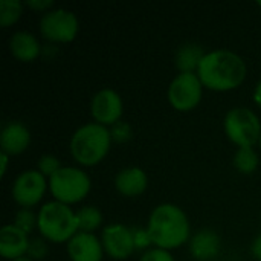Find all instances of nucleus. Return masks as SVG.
I'll use <instances>...</instances> for the list:
<instances>
[{"label":"nucleus","instance_id":"bb28decb","mask_svg":"<svg viewBox=\"0 0 261 261\" xmlns=\"http://www.w3.org/2000/svg\"><path fill=\"white\" fill-rule=\"evenodd\" d=\"M139 261H176L174 257L171 255L170 251L159 249V248H151L145 251Z\"/></svg>","mask_w":261,"mask_h":261},{"label":"nucleus","instance_id":"f257e3e1","mask_svg":"<svg viewBox=\"0 0 261 261\" xmlns=\"http://www.w3.org/2000/svg\"><path fill=\"white\" fill-rule=\"evenodd\" d=\"M246 73L245 60L229 49L206 52L197 70L203 87L213 92H229L240 87L246 80Z\"/></svg>","mask_w":261,"mask_h":261},{"label":"nucleus","instance_id":"7ed1b4c3","mask_svg":"<svg viewBox=\"0 0 261 261\" xmlns=\"http://www.w3.org/2000/svg\"><path fill=\"white\" fill-rule=\"evenodd\" d=\"M112 142L109 127L87 122L73 132L69 144L70 156L83 167H95L107 158Z\"/></svg>","mask_w":261,"mask_h":261},{"label":"nucleus","instance_id":"4be33fe9","mask_svg":"<svg viewBox=\"0 0 261 261\" xmlns=\"http://www.w3.org/2000/svg\"><path fill=\"white\" fill-rule=\"evenodd\" d=\"M14 225L21 229L23 232H26L28 236L37 228V216L32 213V210L28 208H20V211L15 214V220Z\"/></svg>","mask_w":261,"mask_h":261},{"label":"nucleus","instance_id":"6ab92c4d","mask_svg":"<svg viewBox=\"0 0 261 261\" xmlns=\"http://www.w3.org/2000/svg\"><path fill=\"white\" fill-rule=\"evenodd\" d=\"M104 222L102 213L96 206H83L76 211V226L78 232L95 234Z\"/></svg>","mask_w":261,"mask_h":261},{"label":"nucleus","instance_id":"9d476101","mask_svg":"<svg viewBox=\"0 0 261 261\" xmlns=\"http://www.w3.org/2000/svg\"><path fill=\"white\" fill-rule=\"evenodd\" d=\"M90 113L93 122L104 127H112L121 121L124 113V102L121 95L113 89H101L95 93L90 102Z\"/></svg>","mask_w":261,"mask_h":261},{"label":"nucleus","instance_id":"2eb2a0df","mask_svg":"<svg viewBox=\"0 0 261 261\" xmlns=\"http://www.w3.org/2000/svg\"><path fill=\"white\" fill-rule=\"evenodd\" d=\"M115 188L124 197H139L148 188L147 173L139 167H127L116 174Z\"/></svg>","mask_w":261,"mask_h":261},{"label":"nucleus","instance_id":"c85d7f7f","mask_svg":"<svg viewBox=\"0 0 261 261\" xmlns=\"http://www.w3.org/2000/svg\"><path fill=\"white\" fill-rule=\"evenodd\" d=\"M251 252H252L255 260L261 261V234L254 239V242L251 245Z\"/></svg>","mask_w":261,"mask_h":261},{"label":"nucleus","instance_id":"393cba45","mask_svg":"<svg viewBox=\"0 0 261 261\" xmlns=\"http://www.w3.org/2000/svg\"><path fill=\"white\" fill-rule=\"evenodd\" d=\"M110 135H112V141L115 142H125L132 138V127L127 122H116L115 125L110 127Z\"/></svg>","mask_w":261,"mask_h":261},{"label":"nucleus","instance_id":"f03ea898","mask_svg":"<svg viewBox=\"0 0 261 261\" xmlns=\"http://www.w3.org/2000/svg\"><path fill=\"white\" fill-rule=\"evenodd\" d=\"M147 231L154 248L173 251L191 240V225L184 210L174 203L158 205L150 217Z\"/></svg>","mask_w":261,"mask_h":261},{"label":"nucleus","instance_id":"412c9836","mask_svg":"<svg viewBox=\"0 0 261 261\" xmlns=\"http://www.w3.org/2000/svg\"><path fill=\"white\" fill-rule=\"evenodd\" d=\"M24 6L20 0H0V26L9 28L15 24L21 18Z\"/></svg>","mask_w":261,"mask_h":261},{"label":"nucleus","instance_id":"473e14b6","mask_svg":"<svg viewBox=\"0 0 261 261\" xmlns=\"http://www.w3.org/2000/svg\"><path fill=\"white\" fill-rule=\"evenodd\" d=\"M258 145H260V148H261V138H260V141H258Z\"/></svg>","mask_w":261,"mask_h":261},{"label":"nucleus","instance_id":"6e6552de","mask_svg":"<svg viewBox=\"0 0 261 261\" xmlns=\"http://www.w3.org/2000/svg\"><path fill=\"white\" fill-rule=\"evenodd\" d=\"M203 84L197 73L180 72L168 86L167 98L171 107L177 112L194 110L203 98Z\"/></svg>","mask_w":261,"mask_h":261},{"label":"nucleus","instance_id":"a211bd4d","mask_svg":"<svg viewBox=\"0 0 261 261\" xmlns=\"http://www.w3.org/2000/svg\"><path fill=\"white\" fill-rule=\"evenodd\" d=\"M206 52L202 46L196 43H187L179 47L176 54V66L180 72H191L197 73L202 60L205 58Z\"/></svg>","mask_w":261,"mask_h":261},{"label":"nucleus","instance_id":"dca6fc26","mask_svg":"<svg viewBox=\"0 0 261 261\" xmlns=\"http://www.w3.org/2000/svg\"><path fill=\"white\" fill-rule=\"evenodd\" d=\"M222 248L220 237L213 229H202L190 240V252L197 261L214 260Z\"/></svg>","mask_w":261,"mask_h":261},{"label":"nucleus","instance_id":"2f4dec72","mask_svg":"<svg viewBox=\"0 0 261 261\" xmlns=\"http://www.w3.org/2000/svg\"><path fill=\"white\" fill-rule=\"evenodd\" d=\"M14 261H34V260H31L29 257H21V258H18V260H14Z\"/></svg>","mask_w":261,"mask_h":261},{"label":"nucleus","instance_id":"b1692460","mask_svg":"<svg viewBox=\"0 0 261 261\" xmlns=\"http://www.w3.org/2000/svg\"><path fill=\"white\" fill-rule=\"evenodd\" d=\"M47 240H44L43 237H38V239H31V243H29V249H28V255L31 260L40 261L43 260L47 252H49V246H47Z\"/></svg>","mask_w":261,"mask_h":261},{"label":"nucleus","instance_id":"39448f33","mask_svg":"<svg viewBox=\"0 0 261 261\" xmlns=\"http://www.w3.org/2000/svg\"><path fill=\"white\" fill-rule=\"evenodd\" d=\"M92 188V180L89 174L76 167H61L49 179V191L54 200L64 205H75L83 202Z\"/></svg>","mask_w":261,"mask_h":261},{"label":"nucleus","instance_id":"4468645a","mask_svg":"<svg viewBox=\"0 0 261 261\" xmlns=\"http://www.w3.org/2000/svg\"><path fill=\"white\" fill-rule=\"evenodd\" d=\"M31 239L14 223L5 225L0 229V255L8 261L26 257Z\"/></svg>","mask_w":261,"mask_h":261},{"label":"nucleus","instance_id":"a878e982","mask_svg":"<svg viewBox=\"0 0 261 261\" xmlns=\"http://www.w3.org/2000/svg\"><path fill=\"white\" fill-rule=\"evenodd\" d=\"M133 229V239H135V248L136 249H151L150 246H153L150 234L147 231V228H132Z\"/></svg>","mask_w":261,"mask_h":261},{"label":"nucleus","instance_id":"cd10ccee","mask_svg":"<svg viewBox=\"0 0 261 261\" xmlns=\"http://www.w3.org/2000/svg\"><path fill=\"white\" fill-rule=\"evenodd\" d=\"M24 5H26L28 8H31L32 11H35V12H43V14H46V12H49V11L52 9L54 2H52V0H28Z\"/></svg>","mask_w":261,"mask_h":261},{"label":"nucleus","instance_id":"0eeeda50","mask_svg":"<svg viewBox=\"0 0 261 261\" xmlns=\"http://www.w3.org/2000/svg\"><path fill=\"white\" fill-rule=\"evenodd\" d=\"M80 31L78 17L64 8L50 9L43 14L40 20V34L44 40L50 43L66 44L72 43Z\"/></svg>","mask_w":261,"mask_h":261},{"label":"nucleus","instance_id":"c756f323","mask_svg":"<svg viewBox=\"0 0 261 261\" xmlns=\"http://www.w3.org/2000/svg\"><path fill=\"white\" fill-rule=\"evenodd\" d=\"M9 156L0 151V177H5L8 173V165H9Z\"/></svg>","mask_w":261,"mask_h":261},{"label":"nucleus","instance_id":"aec40b11","mask_svg":"<svg viewBox=\"0 0 261 261\" xmlns=\"http://www.w3.org/2000/svg\"><path fill=\"white\" fill-rule=\"evenodd\" d=\"M260 159L254 147L239 148L234 154V167L242 174H252L258 168Z\"/></svg>","mask_w":261,"mask_h":261},{"label":"nucleus","instance_id":"1a4fd4ad","mask_svg":"<svg viewBox=\"0 0 261 261\" xmlns=\"http://www.w3.org/2000/svg\"><path fill=\"white\" fill-rule=\"evenodd\" d=\"M47 188L49 180L38 170H26L15 177L11 194L18 206L31 210L41 202Z\"/></svg>","mask_w":261,"mask_h":261},{"label":"nucleus","instance_id":"72a5a7b5","mask_svg":"<svg viewBox=\"0 0 261 261\" xmlns=\"http://www.w3.org/2000/svg\"><path fill=\"white\" fill-rule=\"evenodd\" d=\"M258 5H260V6H261V2H258Z\"/></svg>","mask_w":261,"mask_h":261},{"label":"nucleus","instance_id":"20e7f679","mask_svg":"<svg viewBox=\"0 0 261 261\" xmlns=\"http://www.w3.org/2000/svg\"><path fill=\"white\" fill-rule=\"evenodd\" d=\"M37 229L49 243H69L78 234L76 211L57 200L44 203L37 213Z\"/></svg>","mask_w":261,"mask_h":261},{"label":"nucleus","instance_id":"7c9ffc66","mask_svg":"<svg viewBox=\"0 0 261 261\" xmlns=\"http://www.w3.org/2000/svg\"><path fill=\"white\" fill-rule=\"evenodd\" d=\"M254 102L261 109V81L254 89Z\"/></svg>","mask_w":261,"mask_h":261},{"label":"nucleus","instance_id":"9b49d317","mask_svg":"<svg viewBox=\"0 0 261 261\" xmlns=\"http://www.w3.org/2000/svg\"><path fill=\"white\" fill-rule=\"evenodd\" d=\"M101 242L104 252L115 260H127L136 251L133 229L121 223L106 226L101 234Z\"/></svg>","mask_w":261,"mask_h":261},{"label":"nucleus","instance_id":"f8f14e48","mask_svg":"<svg viewBox=\"0 0 261 261\" xmlns=\"http://www.w3.org/2000/svg\"><path fill=\"white\" fill-rule=\"evenodd\" d=\"M31 144V132L20 121H9L0 132V151L9 158L18 156L28 150Z\"/></svg>","mask_w":261,"mask_h":261},{"label":"nucleus","instance_id":"f3484780","mask_svg":"<svg viewBox=\"0 0 261 261\" xmlns=\"http://www.w3.org/2000/svg\"><path fill=\"white\" fill-rule=\"evenodd\" d=\"M9 50L15 60L21 63H32L40 57L41 46L32 32L17 31L9 40Z\"/></svg>","mask_w":261,"mask_h":261},{"label":"nucleus","instance_id":"ddd939ff","mask_svg":"<svg viewBox=\"0 0 261 261\" xmlns=\"http://www.w3.org/2000/svg\"><path fill=\"white\" fill-rule=\"evenodd\" d=\"M104 246L95 234L78 232L67 243V255L70 261H102Z\"/></svg>","mask_w":261,"mask_h":261},{"label":"nucleus","instance_id":"423d86ee","mask_svg":"<svg viewBox=\"0 0 261 261\" xmlns=\"http://www.w3.org/2000/svg\"><path fill=\"white\" fill-rule=\"evenodd\" d=\"M225 133L239 148L254 147L261 138V122L257 113L248 107H234L225 116Z\"/></svg>","mask_w":261,"mask_h":261},{"label":"nucleus","instance_id":"5701e85b","mask_svg":"<svg viewBox=\"0 0 261 261\" xmlns=\"http://www.w3.org/2000/svg\"><path fill=\"white\" fill-rule=\"evenodd\" d=\"M61 162L58 161L57 156L54 154H43L40 159H38V164H37V170L49 180L55 173H58L61 170Z\"/></svg>","mask_w":261,"mask_h":261}]
</instances>
